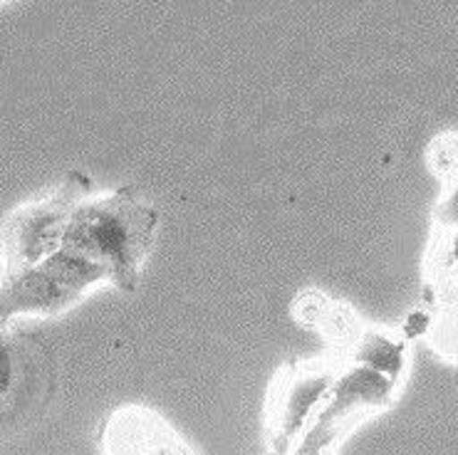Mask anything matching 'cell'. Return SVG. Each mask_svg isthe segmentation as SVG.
Returning <instances> with one entry per match:
<instances>
[{"label": "cell", "mask_w": 458, "mask_h": 455, "mask_svg": "<svg viewBox=\"0 0 458 455\" xmlns=\"http://www.w3.org/2000/svg\"><path fill=\"white\" fill-rule=\"evenodd\" d=\"M5 3H8V0H0V5H5Z\"/></svg>", "instance_id": "8fae6325"}, {"label": "cell", "mask_w": 458, "mask_h": 455, "mask_svg": "<svg viewBox=\"0 0 458 455\" xmlns=\"http://www.w3.org/2000/svg\"><path fill=\"white\" fill-rule=\"evenodd\" d=\"M340 359L320 357L312 361L285 364L266 401L267 445L276 453H285L305 428L312 409L330 393L332 383L340 376Z\"/></svg>", "instance_id": "277c9868"}, {"label": "cell", "mask_w": 458, "mask_h": 455, "mask_svg": "<svg viewBox=\"0 0 458 455\" xmlns=\"http://www.w3.org/2000/svg\"><path fill=\"white\" fill-rule=\"evenodd\" d=\"M102 448L107 453H183L186 445L157 413L141 406L119 409L105 426Z\"/></svg>", "instance_id": "52a82bcc"}, {"label": "cell", "mask_w": 458, "mask_h": 455, "mask_svg": "<svg viewBox=\"0 0 458 455\" xmlns=\"http://www.w3.org/2000/svg\"><path fill=\"white\" fill-rule=\"evenodd\" d=\"M434 223H437L438 228H444V231L458 228V179L451 186H446L444 201L434 208Z\"/></svg>", "instance_id": "30bf717a"}, {"label": "cell", "mask_w": 458, "mask_h": 455, "mask_svg": "<svg viewBox=\"0 0 458 455\" xmlns=\"http://www.w3.org/2000/svg\"><path fill=\"white\" fill-rule=\"evenodd\" d=\"M396 392V379L382 371L354 364L340 371L330 389V401L322 406L315 424L300 438L298 453H325L364 416L386 409Z\"/></svg>", "instance_id": "8992f818"}, {"label": "cell", "mask_w": 458, "mask_h": 455, "mask_svg": "<svg viewBox=\"0 0 458 455\" xmlns=\"http://www.w3.org/2000/svg\"><path fill=\"white\" fill-rule=\"evenodd\" d=\"M47 351L28 334L0 327V438L21 431L50 396Z\"/></svg>", "instance_id": "5b68a950"}, {"label": "cell", "mask_w": 458, "mask_h": 455, "mask_svg": "<svg viewBox=\"0 0 458 455\" xmlns=\"http://www.w3.org/2000/svg\"><path fill=\"white\" fill-rule=\"evenodd\" d=\"M350 351L354 364L372 367V369L382 371V374L392 376L396 382H399V376L404 371L406 344L404 341H396V339L386 337L382 332L364 329L360 339L352 344Z\"/></svg>", "instance_id": "ba28073f"}, {"label": "cell", "mask_w": 458, "mask_h": 455, "mask_svg": "<svg viewBox=\"0 0 458 455\" xmlns=\"http://www.w3.org/2000/svg\"><path fill=\"white\" fill-rule=\"evenodd\" d=\"M159 228V213L131 189L85 198L70 218L63 245L105 265L109 282L134 292Z\"/></svg>", "instance_id": "6da1fadb"}, {"label": "cell", "mask_w": 458, "mask_h": 455, "mask_svg": "<svg viewBox=\"0 0 458 455\" xmlns=\"http://www.w3.org/2000/svg\"><path fill=\"white\" fill-rule=\"evenodd\" d=\"M428 166L444 186L458 179V134H441L428 147Z\"/></svg>", "instance_id": "9c48e42d"}, {"label": "cell", "mask_w": 458, "mask_h": 455, "mask_svg": "<svg viewBox=\"0 0 458 455\" xmlns=\"http://www.w3.org/2000/svg\"><path fill=\"white\" fill-rule=\"evenodd\" d=\"M99 282H109L107 267L63 245L43 263L0 277V327L18 315L63 312Z\"/></svg>", "instance_id": "3957f363"}, {"label": "cell", "mask_w": 458, "mask_h": 455, "mask_svg": "<svg viewBox=\"0 0 458 455\" xmlns=\"http://www.w3.org/2000/svg\"><path fill=\"white\" fill-rule=\"evenodd\" d=\"M89 193L92 179L70 171L50 196L8 213L0 225V277L28 270L60 250L72 213Z\"/></svg>", "instance_id": "7a4b0ae2"}]
</instances>
